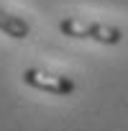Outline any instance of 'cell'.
I'll return each instance as SVG.
<instances>
[{"instance_id":"1","label":"cell","mask_w":128,"mask_h":131,"mask_svg":"<svg viewBox=\"0 0 128 131\" xmlns=\"http://www.w3.org/2000/svg\"><path fill=\"white\" fill-rule=\"evenodd\" d=\"M59 31L69 39H85V41H97L105 46H115L123 41V28L103 23V21H85L77 16H67L59 21Z\"/></svg>"},{"instance_id":"3","label":"cell","mask_w":128,"mask_h":131,"mask_svg":"<svg viewBox=\"0 0 128 131\" xmlns=\"http://www.w3.org/2000/svg\"><path fill=\"white\" fill-rule=\"evenodd\" d=\"M0 34H5V36H10V39L23 41V39L31 36V26H28L26 18H21V16L5 10V8H0Z\"/></svg>"},{"instance_id":"2","label":"cell","mask_w":128,"mask_h":131,"mask_svg":"<svg viewBox=\"0 0 128 131\" xmlns=\"http://www.w3.org/2000/svg\"><path fill=\"white\" fill-rule=\"evenodd\" d=\"M21 80H23L26 88L39 90V93H46V95H72L77 90L74 80L64 77V75H51V72H44V70H36V67L23 70Z\"/></svg>"}]
</instances>
